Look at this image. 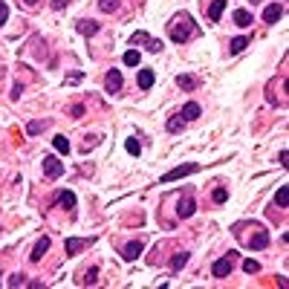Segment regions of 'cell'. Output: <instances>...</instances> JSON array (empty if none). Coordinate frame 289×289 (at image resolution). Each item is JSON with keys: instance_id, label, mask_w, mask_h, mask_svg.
<instances>
[{"instance_id": "obj_11", "label": "cell", "mask_w": 289, "mask_h": 289, "mask_svg": "<svg viewBox=\"0 0 289 289\" xmlns=\"http://www.w3.org/2000/svg\"><path fill=\"white\" fill-rule=\"evenodd\" d=\"M194 211H197V202H194L191 197H182V200H179V208H177V214L185 220V217H191Z\"/></svg>"}, {"instance_id": "obj_26", "label": "cell", "mask_w": 289, "mask_h": 289, "mask_svg": "<svg viewBox=\"0 0 289 289\" xmlns=\"http://www.w3.org/2000/svg\"><path fill=\"white\" fill-rule=\"evenodd\" d=\"M44 128H46V122H29V125H26V133H29V136H38Z\"/></svg>"}, {"instance_id": "obj_37", "label": "cell", "mask_w": 289, "mask_h": 289, "mask_svg": "<svg viewBox=\"0 0 289 289\" xmlns=\"http://www.w3.org/2000/svg\"><path fill=\"white\" fill-rule=\"evenodd\" d=\"M26 3H29V6H35V3H41V0H26Z\"/></svg>"}, {"instance_id": "obj_1", "label": "cell", "mask_w": 289, "mask_h": 289, "mask_svg": "<svg viewBox=\"0 0 289 289\" xmlns=\"http://www.w3.org/2000/svg\"><path fill=\"white\" fill-rule=\"evenodd\" d=\"M168 32H171V41L185 44V41L197 32V29H194V18H191V15H177V18L168 23Z\"/></svg>"}, {"instance_id": "obj_21", "label": "cell", "mask_w": 289, "mask_h": 289, "mask_svg": "<svg viewBox=\"0 0 289 289\" xmlns=\"http://www.w3.org/2000/svg\"><path fill=\"white\" fill-rule=\"evenodd\" d=\"M246 46H249V38H234V41H231V46H228V49H231V52H234V55H237V52H243V49H246Z\"/></svg>"}, {"instance_id": "obj_23", "label": "cell", "mask_w": 289, "mask_h": 289, "mask_svg": "<svg viewBox=\"0 0 289 289\" xmlns=\"http://www.w3.org/2000/svg\"><path fill=\"white\" fill-rule=\"evenodd\" d=\"M275 202H278L281 208H284V205L289 202V185H281V188H278V197H275Z\"/></svg>"}, {"instance_id": "obj_20", "label": "cell", "mask_w": 289, "mask_h": 289, "mask_svg": "<svg viewBox=\"0 0 289 289\" xmlns=\"http://www.w3.org/2000/svg\"><path fill=\"white\" fill-rule=\"evenodd\" d=\"M185 263H188V252H177V255L171 257V269H174V272H177V269H182Z\"/></svg>"}, {"instance_id": "obj_19", "label": "cell", "mask_w": 289, "mask_h": 289, "mask_svg": "<svg viewBox=\"0 0 289 289\" xmlns=\"http://www.w3.org/2000/svg\"><path fill=\"white\" fill-rule=\"evenodd\" d=\"M55 200H58V202H61L64 208H75V194H72V191H61L58 197H55Z\"/></svg>"}, {"instance_id": "obj_17", "label": "cell", "mask_w": 289, "mask_h": 289, "mask_svg": "<svg viewBox=\"0 0 289 289\" xmlns=\"http://www.w3.org/2000/svg\"><path fill=\"white\" fill-rule=\"evenodd\" d=\"M75 29H78L81 35H96L98 32V23H96V21H78V23H75Z\"/></svg>"}, {"instance_id": "obj_38", "label": "cell", "mask_w": 289, "mask_h": 289, "mask_svg": "<svg viewBox=\"0 0 289 289\" xmlns=\"http://www.w3.org/2000/svg\"><path fill=\"white\" fill-rule=\"evenodd\" d=\"M252 3H260V0H252Z\"/></svg>"}, {"instance_id": "obj_13", "label": "cell", "mask_w": 289, "mask_h": 289, "mask_svg": "<svg viewBox=\"0 0 289 289\" xmlns=\"http://www.w3.org/2000/svg\"><path fill=\"white\" fill-rule=\"evenodd\" d=\"M249 246L252 249H266L269 246V234L263 228H255V237H249Z\"/></svg>"}, {"instance_id": "obj_18", "label": "cell", "mask_w": 289, "mask_h": 289, "mask_svg": "<svg viewBox=\"0 0 289 289\" xmlns=\"http://www.w3.org/2000/svg\"><path fill=\"white\" fill-rule=\"evenodd\" d=\"M165 128H168V133H179V130L185 128V119H182V116H171Z\"/></svg>"}, {"instance_id": "obj_25", "label": "cell", "mask_w": 289, "mask_h": 289, "mask_svg": "<svg viewBox=\"0 0 289 289\" xmlns=\"http://www.w3.org/2000/svg\"><path fill=\"white\" fill-rule=\"evenodd\" d=\"M177 84H179L182 90H194V87H197V81H194L191 75H179V78H177Z\"/></svg>"}, {"instance_id": "obj_32", "label": "cell", "mask_w": 289, "mask_h": 289, "mask_svg": "<svg viewBox=\"0 0 289 289\" xmlns=\"http://www.w3.org/2000/svg\"><path fill=\"white\" fill-rule=\"evenodd\" d=\"M6 21H9V6H6V3L0 0V26H3Z\"/></svg>"}, {"instance_id": "obj_14", "label": "cell", "mask_w": 289, "mask_h": 289, "mask_svg": "<svg viewBox=\"0 0 289 289\" xmlns=\"http://www.w3.org/2000/svg\"><path fill=\"white\" fill-rule=\"evenodd\" d=\"M142 249H145L142 240H130L128 246H125V260H136V257L142 255Z\"/></svg>"}, {"instance_id": "obj_27", "label": "cell", "mask_w": 289, "mask_h": 289, "mask_svg": "<svg viewBox=\"0 0 289 289\" xmlns=\"http://www.w3.org/2000/svg\"><path fill=\"white\" fill-rule=\"evenodd\" d=\"M125 64H128V67L139 64V52H136V49H128V52H125Z\"/></svg>"}, {"instance_id": "obj_16", "label": "cell", "mask_w": 289, "mask_h": 289, "mask_svg": "<svg viewBox=\"0 0 289 289\" xmlns=\"http://www.w3.org/2000/svg\"><path fill=\"white\" fill-rule=\"evenodd\" d=\"M234 23L246 29V26H252V23H255V18H252V15L246 12V9H237V12H234Z\"/></svg>"}, {"instance_id": "obj_9", "label": "cell", "mask_w": 289, "mask_h": 289, "mask_svg": "<svg viewBox=\"0 0 289 289\" xmlns=\"http://www.w3.org/2000/svg\"><path fill=\"white\" fill-rule=\"evenodd\" d=\"M90 243H93L90 237H69V240H67V255H75V252H81L84 246H90Z\"/></svg>"}, {"instance_id": "obj_31", "label": "cell", "mask_w": 289, "mask_h": 289, "mask_svg": "<svg viewBox=\"0 0 289 289\" xmlns=\"http://www.w3.org/2000/svg\"><path fill=\"white\" fill-rule=\"evenodd\" d=\"M96 275H98V269L93 266V269H87V275H84V284L90 287V284H96Z\"/></svg>"}, {"instance_id": "obj_22", "label": "cell", "mask_w": 289, "mask_h": 289, "mask_svg": "<svg viewBox=\"0 0 289 289\" xmlns=\"http://www.w3.org/2000/svg\"><path fill=\"white\" fill-rule=\"evenodd\" d=\"M52 145H55V151H58V154H69V142H67V136H55V139H52Z\"/></svg>"}, {"instance_id": "obj_15", "label": "cell", "mask_w": 289, "mask_h": 289, "mask_svg": "<svg viewBox=\"0 0 289 289\" xmlns=\"http://www.w3.org/2000/svg\"><path fill=\"white\" fill-rule=\"evenodd\" d=\"M200 113H202V107H200V104H197V101H188V104H185V107H182V113H179V116H182V119H185V122H191V119H197V116H200Z\"/></svg>"}, {"instance_id": "obj_24", "label": "cell", "mask_w": 289, "mask_h": 289, "mask_svg": "<svg viewBox=\"0 0 289 289\" xmlns=\"http://www.w3.org/2000/svg\"><path fill=\"white\" fill-rule=\"evenodd\" d=\"M243 272H246V275H255V272H260V263H257L255 257L243 260Z\"/></svg>"}, {"instance_id": "obj_36", "label": "cell", "mask_w": 289, "mask_h": 289, "mask_svg": "<svg viewBox=\"0 0 289 289\" xmlns=\"http://www.w3.org/2000/svg\"><path fill=\"white\" fill-rule=\"evenodd\" d=\"M67 6V0H52V9H64Z\"/></svg>"}, {"instance_id": "obj_10", "label": "cell", "mask_w": 289, "mask_h": 289, "mask_svg": "<svg viewBox=\"0 0 289 289\" xmlns=\"http://www.w3.org/2000/svg\"><path fill=\"white\" fill-rule=\"evenodd\" d=\"M223 12H225V0H211V6H208V21L217 23V21L223 18Z\"/></svg>"}, {"instance_id": "obj_7", "label": "cell", "mask_w": 289, "mask_h": 289, "mask_svg": "<svg viewBox=\"0 0 289 289\" xmlns=\"http://www.w3.org/2000/svg\"><path fill=\"white\" fill-rule=\"evenodd\" d=\"M281 18H284V6H281V3L266 6V12H263V21H266V23H278Z\"/></svg>"}, {"instance_id": "obj_30", "label": "cell", "mask_w": 289, "mask_h": 289, "mask_svg": "<svg viewBox=\"0 0 289 289\" xmlns=\"http://www.w3.org/2000/svg\"><path fill=\"white\" fill-rule=\"evenodd\" d=\"M125 148H128V154H133V156H136V154H139V151H142V148H139V142H136V139H128V142H125Z\"/></svg>"}, {"instance_id": "obj_8", "label": "cell", "mask_w": 289, "mask_h": 289, "mask_svg": "<svg viewBox=\"0 0 289 289\" xmlns=\"http://www.w3.org/2000/svg\"><path fill=\"white\" fill-rule=\"evenodd\" d=\"M49 246H52V240H49V237H41V240H38V243H35V249H32V263H38V260H41V257L46 255V252H49Z\"/></svg>"}, {"instance_id": "obj_34", "label": "cell", "mask_w": 289, "mask_h": 289, "mask_svg": "<svg viewBox=\"0 0 289 289\" xmlns=\"http://www.w3.org/2000/svg\"><path fill=\"white\" fill-rule=\"evenodd\" d=\"M21 93H23V87H21V84H15V87H12V98L18 101V98H21Z\"/></svg>"}, {"instance_id": "obj_35", "label": "cell", "mask_w": 289, "mask_h": 289, "mask_svg": "<svg viewBox=\"0 0 289 289\" xmlns=\"http://www.w3.org/2000/svg\"><path fill=\"white\" fill-rule=\"evenodd\" d=\"M72 116H75V119L84 116V104H75V107H72Z\"/></svg>"}, {"instance_id": "obj_3", "label": "cell", "mask_w": 289, "mask_h": 289, "mask_svg": "<svg viewBox=\"0 0 289 289\" xmlns=\"http://www.w3.org/2000/svg\"><path fill=\"white\" fill-rule=\"evenodd\" d=\"M231 269H234V252H231V255H225V257H220V260H214L211 275H214V278H228V275H231Z\"/></svg>"}, {"instance_id": "obj_12", "label": "cell", "mask_w": 289, "mask_h": 289, "mask_svg": "<svg viewBox=\"0 0 289 289\" xmlns=\"http://www.w3.org/2000/svg\"><path fill=\"white\" fill-rule=\"evenodd\" d=\"M136 81H139V87H142V90H151V87H154V81H156V75H154V69H139Z\"/></svg>"}, {"instance_id": "obj_28", "label": "cell", "mask_w": 289, "mask_h": 289, "mask_svg": "<svg viewBox=\"0 0 289 289\" xmlns=\"http://www.w3.org/2000/svg\"><path fill=\"white\" fill-rule=\"evenodd\" d=\"M98 6H101V12H107V15H110V12H116V6H119V0H101Z\"/></svg>"}, {"instance_id": "obj_5", "label": "cell", "mask_w": 289, "mask_h": 289, "mask_svg": "<svg viewBox=\"0 0 289 289\" xmlns=\"http://www.w3.org/2000/svg\"><path fill=\"white\" fill-rule=\"evenodd\" d=\"M44 174H46L49 179H58V177L64 174V165L55 159V156H46V159H44Z\"/></svg>"}, {"instance_id": "obj_29", "label": "cell", "mask_w": 289, "mask_h": 289, "mask_svg": "<svg viewBox=\"0 0 289 289\" xmlns=\"http://www.w3.org/2000/svg\"><path fill=\"white\" fill-rule=\"evenodd\" d=\"M225 200H228V191H225V188H217V191H214V202H217V205H223Z\"/></svg>"}, {"instance_id": "obj_6", "label": "cell", "mask_w": 289, "mask_h": 289, "mask_svg": "<svg viewBox=\"0 0 289 289\" xmlns=\"http://www.w3.org/2000/svg\"><path fill=\"white\" fill-rule=\"evenodd\" d=\"M104 90H107V93H119V90H122V72H119V69H110V72H107Z\"/></svg>"}, {"instance_id": "obj_4", "label": "cell", "mask_w": 289, "mask_h": 289, "mask_svg": "<svg viewBox=\"0 0 289 289\" xmlns=\"http://www.w3.org/2000/svg\"><path fill=\"white\" fill-rule=\"evenodd\" d=\"M130 44H145L151 52H159V49H162V41L151 38L148 32H133V35H130Z\"/></svg>"}, {"instance_id": "obj_33", "label": "cell", "mask_w": 289, "mask_h": 289, "mask_svg": "<svg viewBox=\"0 0 289 289\" xmlns=\"http://www.w3.org/2000/svg\"><path fill=\"white\" fill-rule=\"evenodd\" d=\"M9 287H23V275H12L9 278Z\"/></svg>"}, {"instance_id": "obj_2", "label": "cell", "mask_w": 289, "mask_h": 289, "mask_svg": "<svg viewBox=\"0 0 289 289\" xmlns=\"http://www.w3.org/2000/svg\"><path fill=\"white\" fill-rule=\"evenodd\" d=\"M200 171V165L197 162H188V165H177L174 171H168L165 177H162V182H174V179H182V177H188V174H197Z\"/></svg>"}]
</instances>
